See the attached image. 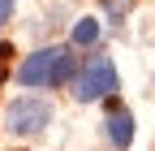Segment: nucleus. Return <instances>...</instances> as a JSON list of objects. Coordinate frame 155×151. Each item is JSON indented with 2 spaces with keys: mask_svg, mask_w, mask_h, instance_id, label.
Segmentation results:
<instances>
[{
  "mask_svg": "<svg viewBox=\"0 0 155 151\" xmlns=\"http://www.w3.org/2000/svg\"><path fill=\"white\" fill-rule=\"evenodd\" d=\"M134 0H104V9H108V22H121V17L129 13Z\"/></svg>",
  "mask_w": 155,
  "mask_h": 151,
  "instance_id": "6",
  "label": "nucleus"
},
{
  "mask_svg": "<svg viewBox=\"0 0 155 151\" xmlns=\"http://www.w3.org/2000/svg\"><path fill=\"white\" fill-rule=\"evenodd\" d=\"M104 125H108V138H112V147H121V151H125V147L134 143V117H129L125 108H112Z\"/></svg>",
  "mask_w": 155,
  "mask_h": 151,
  "instance_id": "4",
  "label": "nucleus"
},
{
  "mask_svg": "<svg viewBox=\"0 0 155 151\" xmlns=\"http://www.w3.org/2000/svg\"><path fill=\"white\" fill-rule=\"evenodd\" d=\"M116 91V65L108 61V56H91V61L82 65V73L73 78V95L82 104H95V99H108Z\"/></svg>",
  "mask_w": 155,
  "mask_h": 151,
  "instance_id": "2",
  "label": "nucleus"
},
{
  "mask_svg": "<svg viewBox=\"0 0 155 151\" xmlns=\"http://www.w3.org/2000/svg\"><path fill=\"white\" fill-rule=\"evenodd\" d=\"M9 56H13V48H9V43H0V82H5V69H9Z\"/></svg>",
  "mask_w": 155,
  "mask_h": 151,
  "instance_id": "7",
  "label": "nucleus"
},
{
  "mask_svg": "<svg viewBox=\"0 0 155 151\" xmlns=\"http://www.w3.org/2000/svg\"><path fill=\"white\" fill-rule=\"evenodd\" d=\"M13 9H17V0H0V26L13 17Z\"/></svg>",
  "mask_w": 155,
  "mask_h": 151,
  "instance_id": "8",
  "label": "nucleus"
},
{
  "mask_svg": "<svg viewBox=\"0 0 155 151\" xmlns=\"http://www.w3.org/2000/svg\"><path fill=\"white\" fill-rule=\"evenodd\" d=\"M52 125V104L48 99H39V95H17L9 108H5V129L9 134H43V129Z\"/></svg>",
  "mask_w": 155,
  "mask_h": 151,
  "instance_id": "1",
  "label": "nucleus"
},
{
  "mask_svg": "<svg viewBox=\"0 0 155 151\" xmlns=\"http://www.w3.org/2000/svg\"><path fill=\"white\" fill-rule=\"evenodd\" d=\"M99 35H104V26L95 22V17H78L69 43H73V48H95V43H99Z\"/></svg>",
  "mask_w": 155,
  "mask_h": 151,
  "instance_id": "5",
  "label": "nucleus"
},
{
  "mask_svg": "<svg viewBox=\"0 0 155 151\" xmlns=\"http://www.w3.org/2000/svg\"><path fill=\"white\" fill-rule=\"evenodd\" d=\"M56 61H61V48H39L35 56H26L22 69H17V82L26 91H39V86H56Z\"/></svg>",
  "mask_w": 155,
  "mask_h": 151,
  "instance_id": "3",
  "label": "nucleus"
}]
</instances>
